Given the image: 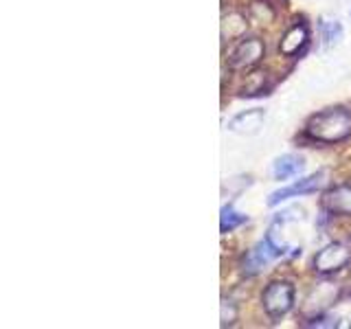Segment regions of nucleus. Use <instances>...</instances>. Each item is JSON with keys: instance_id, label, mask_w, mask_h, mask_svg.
<instances>
[{"instance_id": "obj_6", "label": "nucleus", "mask_w": 351, "mask_h": 329, "mask_svg": "<svg viewBox=\"0 0 351 329\" xmlns=\"http://www.w3.org/2000/svg\"><path fill=\"white\" fill-rule=\"evenodd\" d=\"M263 55H266L263 42L259 38H248V40H241L233 49L228 64L233 66V69H248V66H255L257 62H261Z\"/></svg>"}, {"instance_id": "obj_10", "label": "nucleus", "mask_w": 351, "mask_h": 329, "mask_svg": "<svg viewBox=\"0 0 351 329\" xmlns=\"http://www.w3.org/2000/svg\"><path fill=\"white\" fill-rule=\"evenodd\" d=\"M338 292H340V285H336V283H321V285H316V288L312 290V294L307 296L305 310L316 312V314L323 312L325 307H329L338 299Z\"/></svg>"}, {"instance_id": "obj_13", "label": "nucleus", "mask_w": 351, "mask_h": 329, "mask_svg": "<svg viewBox=\"0 0 351 329\" xmlns=\"http://www.w3.org/2000/svg\"><path fill=\"white\" fill-rule=\"evenodd\" d=\"M318 29H321V38H323V42L327 44V47H332V44L340 42V38H343V27H340L338 20L323 18L321 25H318Z\"/></svg>"}, {"instance_id": "obj_11", "label": "nucleus", "mask_w": 351, "mask_h": 329, "mask_svg": "<svg viewBox=\"0 0 351 329\" xmlns=\"http://www.w3.org/2000/svg\"><path fill=\"white\" fill-rule=\"evenodd\" d=\"M305 167V162L301 156H296V154H283L272 164V175L274 180H290L294 175H299Z\"/></svg>"}, {"instance_id": "obj_5", "label": "nucleus", "mask_w": 351, "mask_h": 329, "mask_svg": "<svg viewBox=\"0 0 351 329\" xmlns=\"http://www.w3.org/2000/svg\"><path fill=\"white\" fill-rule=\"evenodd\" d=\"M325 184V171H316L312 175H307L303 180H296L290 186H283V189L270 193L268 197V206H277L283 200H290V197H299V195H307V193H316L321 186Z\"/></svg>"}, {"instance_id": "obj_8", "label": "nucleus", "mask_w": 351, "mask_h": 329, "mask_svg": "<svg viewBox=\"0 0 351 329\" xmlns=\"http://www.w3.org/2000/svg\"><path fill=\"white\" fill-rule=\"evenodd\" d=\"M325 211L351 217V184H338L323 195Z\"/></svg>"}, {"instance_id": "obj_2", "label": "nucleus", "mask_w": 351, "mask_h": 329, "mask_svg": "<svg viewBox=\"0 0 351 329\" xmlns=\"http://www.w3.org/2000/svg\"><path fill=\"white\" fill-rule=\"evenodd\" d=\"M283 255H301V248H290V246H285V244H277L274 241V237L268 233L266 239H261L259 244L252 248L246 259H244V272L246 274H257L261 272L263 268L268 266V263H272L274 259H279Z\"/></svg>"}, {"instance_id": "obj_3", "label": "nucleus", "mask_w": 351, "mask_h": 329, "mask_svg": "<svg viewBox=\"0 0 351 329\" xmlns=\"http://www.w3.org/2000/svg\"><path fill=\"white\" fill-rule=\"evenodd\" d=\"M261 305L270 318H283L294 305V285L290 281H272L261 294Z\"/></svg>"}, {"instance_id": "obj_12", "label": "nucleus", "mask_w": 351, "mask_h": 329, "mask_svg": "<svg viewBox=\"0 0 351 329\" xmlns=\"http://www.w3.org/2000/svg\"><path fill=\"white\" fill-rule=\"evenodd\" d=\"M246 215H241V213H237L233 206H224L222 208V215H219V230L222 233H230V230H235L237 226H241L246 222Z\"/></svg>"}, {"instance_id": "obj_1", "label": "nucleus", "mask_w": 351, "mask_h": 329, "mask_svg": "<svg viewBox=\"0 0 351 329\" xmlns=\"http://www.w3.org/2000/svg\"><path fill=\"white\" fill-rule=\"evenodd\" d=\"M305 134L316 143L345 141L351 136V112L345 108H327L307 121Z\"/></svg>"}, {"instance_id": "obj_14", "label": "nucleus", "mask_w": 351, "mask_h": 329, "mask_svg": "<svg viewBox=\"0 0 351 329\" xmlns=\"http://www.w3.org/2000/svg\"><path fill=\"white\" fill-rule=\"evenodd\" d=\"M310 327H336L338 323H336V318H312L310 323H307Z\"/></svg>"}, {"instance_id": "obj_7", "label": "nucleus", "mask_w": 351, "mask_h": 329, "mask_svg": "<svg viewBox=\"0 0 351 329\" xmlns=\"http://www.w3.org/2000/svg\"><path fill=\"white\" fill-rule=\"evenodd\" d=\"M263 121H266V112H263L261 108H252V110H246V112H239L237 117H233L228 121V130L230 132H237V134H257L261 130Z\"/></svg>"}, {"instance_id": "obj_4", "label": "nucleus", "mask_w": 351, "mask_h": 329, "mask_svg": "<svg viewBox=\"0 0 351 329\" xmlns=\"http://www.w3.org/2000/svg\"><path fill=\"white\" fill-rule=\"evenodd\" d=\"M349 261H351V248L343 244V241H332V244L323 246L314 255V270L321 274L338 272V270H343Z\"/></svg>"}, {"instance_id": "obj_9", "label": "nucleus", "mask_w": 351, "mask_h": 329, "mask_svg": "<svg viewBox=\"0 0 351 329\" xmlns=\"http://www.w3.org/2000/svg\"><path fill=\"white\" fill-rule=\"evenodd\" d=\"M310 40V31L303 25V22H296L292 25L288 31H285V36L281 38V44H279V51L285 55V58H292L299 51H303V47Z\"/></svg>"}]
</instances>
